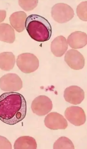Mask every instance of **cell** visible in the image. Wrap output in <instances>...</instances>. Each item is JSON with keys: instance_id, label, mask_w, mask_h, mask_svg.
Returning a JSON list of instances; mask_svg holds the SVG:
<instances>
[{"instance_id": "6da1fadb", "label": "cell", "mask_w": 87, "mask_h": 149, "mask_svg": "<svg viewBox=\"0 0 87 149\" xmlns=\"http://www.w3.org/2000/svg\"><path fill=\"white\" fill-rule=\"evenodd\" d=\"M25 97L15 92H6L0 97V120L9 125L22 121L26 116Z\"/></svg>"}, {"instance_id": "7a4b0ae2", "label": "cell", "mask_w": 87, "mask_h": 149, "mask_svg": "<svg viewBox=\"0 0 87 149\" xmlns=\"http://www.w3.org/2000/svg\"><path fill=\"white\" fill-rule=\"evenodd\" d=\"M26 29L30 37L39 42L48 41L52 36V27L49 22L37 15H31L27 17Z\"/></svg>"}, {"instance_id": "3957f363", "label": "cell", "mask_w": 87, "mask_h": 149, "mask_svg": "<svg viewBox=\"0 0 87 149\" xmlns=\"http://www.w3.org/2000/svg\"><path fill=\"white\" fill-rule=\"evenodd\" d=\"M16 64L19 70L25 74L35 72L39 67V60L33 54L26 53L18 56Z\"/></svg>"}, {"instance_id": "277c9868", "label": "cell", "mask_w": 87, "mask_h": 149, "mask_svg": "<svg viewBox=\"0 0 87 149\" xmlns=\"http://www.w3.org/2000/svg\"><path fill=\"white\" fill-rule=\"evenodd\" d=\"M51 15L55 22L62 24L71 20L74 16V12L69 5L65 3H58L52 8Z\"/></svg>"}, {"instance_id": "5b68a950", "label": "cell", "mask_w": 87, "mask_h": 149, "mask_svg": "<svg viewBox=\"0 0 87 149\" xmlns=\"http://www.w3.org/2000/svg\"><path fill=\"white\" fill-rule=\"evenodd\" d=\"M0 87L5 92H15L20 90L23 83L20 77L15 74H8L1 77Z\"/></svg>"}, {"instance_id": "8992f818", "label": "cell", "mask_w": 87, "mask_h": 149, "mask_svg": "<svg viewBox=\"0 0 87 149\" xmlns=\"http://www.w3.org/2000/svg\"><path fill=\"white\" fill-rule=\"evenodd\" d=\"M52 101L45 95H40L36 97L32 102V110L34 113L43 116L48 114L52 109Z\"/></svg>"}, {"instance_id": "52a82bcc", "label": "cell", "mask_w": 87, "mask_h": 149, "mask_svg": "<svg viewBox=\"0 0 87 149\" xmlns=\"http://www.w3.org/2000/svg\"><path fill=\"white\" fill-rule=\"evenodd\" d=\"M45 126L51 130H65L67 127V120L60 114L56 112H51L44 119Z\"/></svg>"}, {"instance_id": "ba28073f", "label": "cell", "mask_w": 87, "mask_h": 149, "mask_svg": "<svg viewBox=\"0 0 87 149\" xmlns=\"http://www.w3.org/2000/svg\"><path fill=\"white\" fill-rule=\"evenodd\" d=\"M65 116L66 119L75 126H81L86 121V116L84 111L79 107H70L67 108Z\"/></svg>"}, {"instance_id": "9c48e42d", "label": "cell", "mask_w": 87, "mask_h": 149, "mask_svg": "<svg viewBox=\"0 0 87 149\" xmlns=\"http://www.w3.org/2000/svg\"><path fill=\"white\" fill-rule=\"evenodd\" d=\"M67 64L74 70H80L84 67L85 58L83 54L75 49L67 51L65 56Z\"/></svg>"}, {"instance_id": "30bf717a", "label": "cell", "mask_w": 87, "mask_h": 149, "mask_svg": "<svg viewBox=\"0 0 87 149\" xmlns=\"http://www.w3.org/2000/svg\"><path fill=\"white\" fill-rule=\"evenodd\" d=\"M64 98L66 102L73 104H80L85 98L84 90L79 86H72L66 88L64 91Z\"/></svg>"}, {"instance_id": "8fae6325", "label": "cell", "mask_w": 87, "mask_h": 149, "mask_svg": "<svg viewBox=\"0 0 87 149\" xmlns=\"http://www.w3.org/2000/svg\"><path fill=\"white\" fill-rule=\"evenodd\" d=\"M27 15L23 11L13 13L9 17L11 26L18 33H21L26 29Z\"/></svg>"}, {"instance_id": "7c38bea8", "label": "cell", "mask_w": 87, "mask_h": 149, "mask_svg": "<svg viewBox=\"0 0 87 149\" xmlns=\"http://www.w3.org/2000/svg\"><path fill=\"white\" fill-rule=\"evenodd\" d=\"M68 49V43L63 36H58L55 38L51 43V50L53 54L57 57H62Z\"/></svg>"}, {"instance_id": "4fadbf2b", "label": "cell", "mask_w": 87, "mask_h": 149, "mask_svg": "<svg viewBox=\"0 0 87 149\" xmlns=\"http://www.w3.org/2000/svg\"><path fill=\"white\" fill-rule=\"evenodd\" d=\"M67 41L73 49L83 48L87 45V34L81 31L74 32L68 37Z\"/></svg>"}, {"instance_id": "5bb4252c", "label": "cell", "mask_w": 87, "mask_h": 149, "mask_svg": "<svg viewBox=\"0 0 87 149\" xmlns=\"http://www.w3.org/2000/svg\"><path fill=\"white\" fill-rule=\"evenodd\" d=\"M15 56L12 52H3L0 54V67L1 70L9 71L12 70L16 62Z\"/></svg>"}, {"instance_id": "9a60e30c", "label": "cell", "mask_w": 87, "mask_h": 149, "mask_svg": "<svg viewBox=\"0 0 87 149\" xmlns=\"http://www.w3.org/2000/svg\"><path fill=\"white\" fill-rule=\"evenodd\" d=\"M0 39L1 41L13 43L15 40V34L13 28L8 24H0Z\"/></svg>"}, {"instance_id": "2e32d148", "label": "cell", "mask_w": 87, "mask_h": 149, "mask_svg": "<svg viewBox=\"0 0 87 149\" xmlns=\"http://www.w3.org/2000/svg\"><path fill=\"white\" fill-rule=\"evenodd\" d=\"M37 145L34 138L28 136H21L16 139L14 144L15 149H37Z\"/></svg>"}, {"instance_id": "e0dca14e", "label": "cell", "mask_w": 87, "mask_h": 149, "mask_svg": "<svg viewBox=\"0 0 87 149\" xmlns=\"http://www.w3.org/2000/svg\"><path fill=\"white\" fill-rule=\"evenodd\" d=\"M53 149H74V146L70 139L62 136L55 142Z\"/></svg>"}, {"instance_id": "ac0fdd59", "label": "cell", "mask_w": 87, "mask_h": 149, "mask_svg": "<svg viewBox=\"0 0 87 149\" xmlns=\"http://www.w3.org/2000/svg\"><path fill=\"white\" fill-rule=\"evenodd\" d=\"M77 15L79 19L87 22V1L81 2L77 7Z\"/></svg>"}, {"instance_id": "d6986e66", "label": "cell", "mask_w": 87, "mask_h": 149, "mask_svg": "<svg viewBox=\"0 0 87 149\" xmlns=\"http://www.w3.org/2000/svg\"><path fill=\"white\" fill-rule=\"evenodd\" d=\"M38 3V1H19V5L26 11L33 10L37 6Z\"/></svg>"}, {"instance_id": "ffe728a7", "label": "cell", "mask_w": 87, "mask_h": 149, "mask_svg": "<svg viewBox=\"0 0 87 149\" xmlns=\"http://www.w3.org/2000/svg\"><path fill=\"white\" fill-rule=\"evenodd\" d=\"M1 141L3 142L4 143H5L3 148H4V149H11L12 148L11 144H6V142H7L8 141L6 138H5L3 136H1Z\"/></svg>"}]
</instances>
